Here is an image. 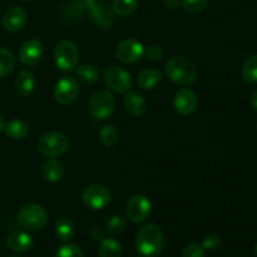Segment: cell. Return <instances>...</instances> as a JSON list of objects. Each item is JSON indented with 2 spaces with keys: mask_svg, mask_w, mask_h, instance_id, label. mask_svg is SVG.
Masks as SVG:
<instances>
[{
  "mask_svg": "<svg viewBox=\"0 0 257 257\" xmlns=\"http://www.w3.org/2000/svg\"><path fill=\"white\" fill-rule=\"evenodd\" d=\"M165 248V236L158 226L147 223L138 230L136 250L143 257H157Z\"/></svg>",
  "mask_w": 257,
  "mask_h": 257,
  "instance_id": "6da1fadb",
  "label": "cell"
},
{
  "mask_svg": "<svg viewBox=\"0 0 257 257\" xmlns=\"http://www.w3.org/2000/svg\"><path fill=\"white\" fill-rule=\"evenodd\" d=\"M166 75L178 85L192 84L197 77V69L190 59L185 57H173L166 63Z\"/></svg>",
  "mask_w": 257,
  "mask_h": 257,
  "instance_id": "7a4b0ae2",
  "label": "cell"
},
{
  "mask_svg": "<svg viewBox=\"0 0 257 257\" xmlns=\"http://www.w3.org/2000/svg\"><path fill=\"white\" fill-rule=\"evenodd\" d=\"M17 220L25 230L39 231L47 226L49 215L43 206L38 203H28L20 208Z\"/></svg>",
  "mask_w": 257,
  "mask_h": 257,
  "instance_id": "3957f363",
  "label": "cell"
},
{
  "mask_svg": "<svg viewBox=\"0 0 257 257\" xmlns=\"http://www.w3.org/2000/svg\"><path fill=\"white\" fill-rule=\"evenodd\" d=\"M115 109V98L109 90H98L90 97L88 112L94 119L104 120L113 114Z\"/></svg>",
  "mask_w": 257,
  "mask_h": 257,
  "instance_id": "277c9868",
  "label": "cell"
},
{
  "mask_svg": "<svg viewBox=\"0 0 257 257\" xmlns=\"http://www.w3.org/2000/svg\"><path fill=\"white\" fill-rule=\"evenodd\" d=\"M37 148L45 157H59L64 155L69 148V140L62 132L45 133L38 141Z\"/></svg>",
  "mask_w": 257,
  "mask_h": 257,
  "instance_id": "5b68a950",
  "label": "cell"
},
{
  "mask_svg": "<svg viewBox=\"0 0 257 257\" xmlns=\"http://www.w3.org/2000/svg\"><path fill=\"white\" fill-rule=\"evenodd\" d=\"M55 65L62 72H73L78 67L79 50L70 40H62L54 49Z\"/></svg>",
  "mask_w": 257,
  "mask_h": 257,
  "instance_id": "8992f818",
  "label": "cell"
},
{
  "mask_svg": "<svg viewBox=\"0 0 257 257\" xmlns=\"http://www.w3.org/2000/svg\"><path fill=\"white\" fill-rule=\"evenodd\" d=\"M104 84L115 93H127L132 88V77L122 67L110 65L103 73Z\"/></svg>",
  "mask_w": 257,
  "mask_h": 257,
  "instance_id": "52a82bcc",
  "label": "cell"
},
{
  "mask_svg": "<svg viewBox=\"0 0 257 257\" xmlns=\"http://www.w3.org/2000/svg\"><path fill=\"white\" fill-rule=\"evenodd\" d=\"M110 198H112L110 191L99 183L88 186L83 191V202L92 210H103L105 206L109 205Z\"/></svg>",
  "mask_w": 257,
  "mask_h": 257,
  "instance_id": "ba28073f",
  "label": "cell"
},
{
  "mask_svg": "<svg viewBox=\"0 0 257 257\" xmlns=\"http://www.w3.org/2000/svg\"><path fill=\"white\" fill-rule=\"evenodd\" d=\"M152 212V203L150 198L143 195H135L130 198L125 207L128 220L135 223H142L147 220Z\"/></svg>",
  "mask_w": 257,
  "mask_h": 257,
  "instance_id": "9c48e42d",
  "label": "cell"
},
{
  "mask_svg": "<svg viewBox=\"0 0 257 257\" xmlns=\"http://www.w3.org/2000/svg\"><path fill=\"white\" fill-rule=\"evenodd\" d=\"M145 54V47L141 42L133 38L122 40L115 48V57L124 64H133L138 62Z\"/></svg>",
  "mask_w": 257,
  "mask_h": 257,
  "instance_id": "30bf717a",
  "label": "cell"
},
{
  "mask_svg": "<svg viewBox=\"0 0 257 257\" xmlns=\"http://www.w3.org/2000/svg\"><path fill=\"white\" fill-rule=\"evenodd\" d=\"M79 95V84L73 77H63L57 82L54 88V98L60 104H72Z\"/></svg>",
  "mask_w": 257,
  "mask_h": 257,
  "instance_id": "8fae6325",
  "label": "cell"
},
{
  "mask_svg": "<svg viewBox=\"0 0 257 257\" xmlns=\"http://www.w3.org/2000/svg\"><path fill=\"white\" fill-rule=\"evenodd\" d=\"M43 55H44V45L40 40L34 38L25 40L19 49L20 62L28 67H35L39 64Z\"/></svg>",
  "mask_w": 257,
  "mask_h": 257,
  "instance_id": "7c38bea8",
  "label": "cell"
},
{
  "mask_svg": "<svg viewBox=\"0 0 257 257\" xmlns=\"http://www.w3.org/2000/svg\"><path fill=\"white\" fill-rule=\"evenodd\" d=\"M173 105L178 114L181 115H190L196 112L198 107V99L195 92H192L188 88L180 89L175 94L173 99Z\"/></svg>",
  "mask_w": 257,
  "mask_h": 257,
  "instance_id": "4fadbf2b",
  "label": "cell"
},
{
  "mask_svg": "<svg viewBox=\"0 0 257 257\" xmlns=\"http://www.w3.org/2000/svg\"><path fill=\"white\" fill-rule=\"evenodd\" d=\"M90 19L102 29H110L115 23V13L107 3H95L89 10Z\"/></svg>",
  "mask_w": 257,
  "mask_h": 257,
  "instance_id": "5bb4252c",
  "label": "cell"
},
{
  "mask_svg": "<svg viewBox=\"0 0 257 257\" xmlns=\"http://www.w3.org/2000/svg\"><path fill=\"white\" fill-rule=\"evenodd\" d=\"M2 23L4 29L8 30V32H19L24 28L25 23H27V13L23 8L13 7L5 12Z\"/></svg>",
  "mask_w": 257,
  "mask_h": 257,
  "instance_id": "9a60e30c",
  "label": "cell"
},
{
  "mask_svg": "<svg viewBox=\"0 0 257 257\" xmlns=\"http://www.w3.org/2000/svg\"><path fill=\"white\" fill-rule=\"evenodd\" d=\"M33 237L25 231H13L8 236L7 245L12 251L18 253H23L29 251L33 247Z\"/></svg>",
  "mask_w": 257,
  "mask_h": 257,
  "instance_id": "2e32d148",
  "label": "cell"
},
{
  "mask_svg": "<svg viewBox=\"0 0 257 257\" xmlns=\"http://www.w3.org/2000/svg\"><path fill=\"white\" fill-rule=\"evenodd\" d=\"M123 104H124L125 110L133 117H141L147 110V102H146L145 97L138 92L128 90L123 99Z\"/></svg>",
  "mask_w": 257,
  "mask_h": 257,
  "instance_id": "e0dca14e",
  "label": "cell"
},
{
  "mask_svg": "<svg viewBox=\"0 0 257 257\" xmlns=\"http://www.w3.org/2000/svg\"><path fill=\"white\" fill-rule=\"evenodd\" d=\"M64 166H63V163L60 161L55 160V158H50L43 166V176L49 182H60L64 178Z\"/></svg>",
  "mask_w": 257,
  "mask_h": 257,
  "instance_id": "ac0fdd59",
  "label": "cell"
},
{
  "mask_svg": "<svg viewBox=\"0 0 257 257\" xmlns=\"http://www.w3.org/2000/svg\"><path fill=\"white\" fill-rule=\"evenodd\" d=\"M35 88V77L30 70L25 69L19 73L15 79V89L23 97H28Z\"/></svg>",
  "mask_w": 257,
  "mask_h": 257,
  "instance_id": "d6986e66",
  "label": "cell"
},
{
  "mask_svg": "<svg viewBox=\"0 0 257 257\" xmlns=\"http://www.w3.org/2000/svg\"><path fill=\"white\" fill-rule=\"evenodd\" d=\"M162 72L158 69H145L138 74L137 83L140 88L146 90L155 89L162 80Z\"/></svg>",
  "mask_w": 257,
  "mask_h": 257,
  "instance_id": "ffe728a7",
  "label": "cell"
},
{
  "mask_svg": "<svg viewBox=\"0 0 257 257\" xmlns=\"http://www.w3.org/2000/svg\"><path fill=\"white\" fill-rule=\"evenodd\" d=\"M5 135L12 140H23L29 133V127L27 123L22 119H10L5 123L4 127Z\"/></svg>",
  "mask_w": 257,
  "mask_h": 257,
  "instance_id": "44dd1931",
  "label": "cell"
},
{
  "mask_svg": "<svg viewBox=\"0 0 257 257\" xmlns=\"http://www.w3.org/2000/svg\"><path fill=\"white\" fill-rule=\"evenodd\" d=\"M55 235L63 242H69L75 235V225L72 220L62 217L55 223Z\"/></svg>",
  "mask_w": 257,
  "mask_h": 257,
  "instance_id": "7402d4cb",
  "label": "cell"
},
{
  "mask_svg": "<svg viewBox=\"0 0 257 257\" xmlns=\"http://www.w3.org/2000/svg\"><path fill=\"white\" fill-rule=\"evenodd\" d=\"M98 253L99 257H120L123 253V247L115 238H104L99 245Z\"/></svg>",
  "mask_w": 257,
  "mask_h": 257,
  "instance_id": "603a6c76",
  "label": "cell"
},
{
  "mask_svg": "<svg viewBox=\"0 0 257 257\" xmlns=\"http://www.w3.org/2000/svg\"><path fill=\"white\" fill-rule=\"evenodd\" d=\"M15 55L7 48H0V78H5L14 70Z\"/></svg>",
  "mask_w": 257,
  "mask_h": 257,
  "instance_id": "cb8c5ba5",
  "label": "cell"
},
{
  "mask_svg": "<svg viewBox=\"0 0 257 257\" xmlns=\"http://www.w3.org/2000/svg\"><path fill=\"white\" fill-rule=\"evenodd\" d=\"M77 75L85 84H93L99 78V70L93 64H82L77 67Z\"/></svg>",
  "mask_w": 257,
  "mask_h": 257,
  "instance_id": "d4e9b609",
  "label": "cell"
},
{
  "mask_svg": "<svg viewBox=\"0 0 257 257\" xmlns=\"http://www.w3.org/2000/svg\"><path fill=\"white\" fill-rule=\"evenodd\" d=\"M118 140H119V133L114 125L104 124L99 130V141L105 147H113L117 145Z\"/></svg>",
  "mask_w": 257,
  "mask_h": 257,
  "instance_id": "484cf974",
  "label": "cell"
},
{
  "mask_svg": "<svg viewBox=\"0 0 257 257\" xmlns=\"http://www.w3.org/2000/svg\"><path fill=\"white\" fill-rule=\"evenodd\" d=\"M242 78L245 82L250 83V84H256L257 83V54L251 55L247 58L242 67Z\"/></svg>",
  "mask_w": 257,
  "mask_h": 257,
  "instance_id": "4316f807",
  "label": "cell"
},
{
  "mask_svg": "<svg viewBox=\"0 0 257 257\" xmlns=\"http://www.w3.org/2000/svg\"><path fill=\"white\" fill-rule=\"evenodd\" d=\"M138 7V0H113L112 8L115 14L120 17H128Z\"/></svg>",
  "mask_w": 257,
  "mask_h": 257,
  "instance_id": "83f0119b",
  "label": "cell"
},
{
  "mask_svg": "<svg viewBox=\"0 0 257 257\" xmlns=\"http://www.w3.org/2000/svg\"><path fill=\"white\" fill-rule=\"evenodd\" d=\"M125 226H127V222L123 216H112L107 222V231L112 236L119 235L125 230Z\"/></svg>",
  "mask_w": 257,
  "mask_h": 257,
  "instance_id": "f1b7e54d",
  "label": "cell"
},
{
  "mask_svg": "<svg viewBox=\"0 0 257 257\" xmlns=\"http://www.w3.org/2000/svg\"><path fill=\"white\" fill-rule=\"evenodd\" d=\"M181 5L185 12L196 14V13H200L206 9V7L208 5V0H182Z\"/></svg>",
  "mask_w": 257,
  "mask_h": 257,
  "instance_id": "f546056e",
  "label": "cell"
},
{
  "mask_svg": "<svg viewBox=\"0 0 257 257\" xmlns=\"http://www.w3.org/2000/svg\"><path fill=\"white\" fill-rule=\"evenodd\" d=\"M54 257H84L82 250L73 243H65L58 248Z\"/></svg>",
  "mask_w": 257,
  "mask_h": 257,
  "instance_id": "4dcf8cb0",
  "label": "cell"
},
{
  "mask_svg": "<svg viewBox=\"0 0 257 257\" xmlns=\"http://www.w3.org/2000/svg\"><path fill=\"white\" fill-rule=\"evenodd\" d=\"M201 246L205 251H216L221 246V237L217 233H208L203 237Z\"/></svg>",
  "mask_w": 257,
  "mask_h": 257,
  "instance_id": "1f68e13d",
  "label": "cell"
},
{
  "mask_svg": "<svg viewBox=\"0 0 257 257\" xmlns=\"http://www.w3.org/2000/svg\"><path fill=\"white\" fill-rule=\"evenodd\" d=\"M82 12H83V10H80L79 8H78L75 4L64 5V7H63V9H62L63 17H64L65 19H68V20L79 19V18L82 17Z\"/></svg>",
  "mask_w": 257,
  "mask_h": 257,
  "instance_id": "d6a6232c",
  "label": "cell"
},
{
  "mask_svg": "<svg viewBox=\"0 0 257 257\" xmlns=\"http://www.w3.org/2000/svg\"><path fill=\"white\" fill-rule=\"evenodd\" d=\"M182 257H207L202 246L198 243H191L186 246L182 252Z\"/></svg>",
  "mask_w": 257,
  "mask_h": 257,
  "instance_id": "836d02e7",
  "label": "cell"
},
{
  "mask_svg": "<svg viewBox=\"0 0 257 257\" xmlns=\"http://www.w3.org/2000/svg\"><path fill=\"white\" fill-rule=\"evenodd\" d=\"M163 49L160 45H150L147 49L145 50V55L148 60H152V62H158L163 58Z\"/></svg>",
  "mask_w": 257,
  "mask_h": 257,
  "instance_id": "e575fe53",
  "label": "cell"
},
{
  "mask_svg": "<svg viewBox=\"0 0 257 257\" xmlns=\"http://www.w3.org/2000/svg\"><path fill=\"white\" fill-rule=\"evenodd\" d=\"M89 236L94 241H102V240H104L105 232H104V230H103L102 226L98 225V223H94V225L90 226Z\"/></svg>",
  "mask_w": 257,
  "mask_h": 257,
  "instance_id": "d590c367",
  "label": "cell"
},
{
  "mask_svg": "<svg viewBox=\"0 0 257 257\" xmlns=\"http://www.w3.org/2000/svg\"><path fill=\"white\" fill-rule=\"evenodd\" d=\"M74 4L80 10H90L95 4V0H74Z\"/></svg>",
  "mask_w": 257,
  "mask_h": 257,
  "instance_id": "8d00e7d4",
  "label": "cell"
},
{
  "mask_svg": "<svg viewBox=\"0 0 257 257\" xmlns=\"http://www.w3.org/2000/svg\"><path fill=\"white\" fill-rule=\"evenodd\" d=\"M162 3L168 9H176L182 4V0H162Z\"/></svg>",
  "mask_w": 257,
  "mask_h": 257,
  "instance_id": "74e56055",
  "label": "cell"
},
{
  "mask_svg": "<svg viewBox=\"0 0 257 257\" xmlns=\"http://www.w3.org/2000/svg\"><path fill=\"white\" fill-rule=\"evenodd\" d=\"M251 105H252L253 109L257 112V89L252 93V95H251Z\"/></svg>",
  "mask_w": 257,
  "mask_h": 257,
  "instance_id": "f35d334b",
  "label": "cell"
},
{
  "mask_svg": "<svg viewBox=\"0 0 257 257\" xmlns=\"http://www.w3.org/2000/svg\"><path fill=\"white\" fill-rule=\"evenodd\" d=\"M4 127H5V120H4V118H3V115L0 114V133L4 131Z\"/></svg>",
  "mask_w": 257,
  "mask_h": 257,
  "instance_id": "ab89813d",
  "label": "cell"
},
{
  "mask_svg": "<svg viewBox=\"0 0 257 257\" xmlns=\"http://www.w3.org/2000/svg\"><path fill=\"white\" fill-rule=\"evenodd\" d=\"M255 253L257 255V243H256V246H255Z\"/></svg>",
  "mask_w": 257,
  "mask_h": 257,
  "instance_id": "60d3db41",
  "label": "cell"
},
{
  "mask_svg": "<svg viewBox=\"0 0 257 257\" xmlns=\"http://www.w3.org/2000/svg\"><path fill=\"white\" fill-rule=\"evenodd\" d=\"M136 257H143V256H141V255H140V256H136Z\"/></svg>",
  "mask_w": 257,
  "mask_h": 257,
  "instance_id": "b9f144b4",
  "label": "cell"
}]
</instances>
